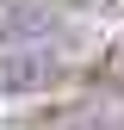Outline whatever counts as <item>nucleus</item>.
Returning a JSON list of instances; mask_svg holds the SVG:
<instances>
[{
    "label": "nucleus",
    "instance_id": "1",
    "mask_svg": "<svg viewBox=\"0 0 124 130\" xmlns=\"http://www.w3.org/2000/svg\"><path fill=\"white\" fill-rule=\"evenodd\" d=\"M6 68L12 74H0V87H43V74H37L43 62H6Z\"/></svg>",
    "mask_w": 124,
    "mask_h": 130
}]
</instances>
